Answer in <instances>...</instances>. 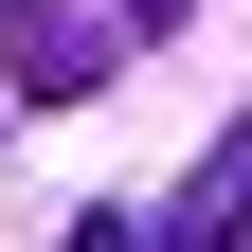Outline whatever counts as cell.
Returning <instances> with one entry per match:
<instances>
[{
  "label": "cell",
  "instance_id": "4",
  "mask_svg": "<svg viewBox=\"0 0 252 252\" xmlns=\"http://www.w3.org/2000/svg\"><path fill=\"white\" fill-rule=\"evenodd\" d=\"M144 18H180V0H144Z\"/></svg>",
  "mask_w": 252,
  "mask_h": 252
},
{
  "label": "cell",
  "instance_id": "2",
  "mask_svg": "<svg viewBox=\"0 0 252 252\" xmlns=\"http://www.w3.org/2000/svg\"><path fill=\"white\" fill-rule=\"evenodd\" d=\"M234 234H252V126H216V144H198V180L162 198V252H234Z\"/></svg>",
  "mask_w": 252,
  "mask_h": 252
},
{
  "label": "cell",
  "instance_id": "3",
  "mask_svg": "<svg viewBox=\"0 0 252 252\" xmlns=\"http://www.w3.org/2000/svg\"><path fill=\"white\" fill-rule=\"evenodd\" d=\"M72 252H162V234H144V216H72Z\"/></svg>",
  "mask_w": 252,
  "mask_h": 252
},
{
  "label": "cell",
  "instance_id": "1",
  "mask_svg": "<svg viewBox=\"0 0 252 252\" xmlns=\"http://www.w3.org/2000/svg\"><path fill=\"white\" fill-rule=\"evenodd\" d=\"M108 18H90V0H0V72H18V108H90V90H108Z\"/></svg>",
  "mask_w": 252,
  "mask_h": 252
}]
</instances>
